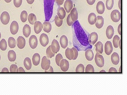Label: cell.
<instances>
[{
  "label": "cell",
  "mask_w": 127,
  "mask_h": 95,
  "mask_svg": "<svg viewBox=\"0 0 127 95\" xmlns=\"http://www.w3.org/2000/svg\"><path fill=\"white\" fill-rule=\"evenodd\" d=\"M73 44L78 51H85L92 49L93 46L89 42L90 34L86 32L78 21L75 22L72 25Z\"/></svg>",
  "instance_id": "6da1fadb"
},
{
  "label": "cell",
  "mask_w": 127,
  "mask_h": 95,
  "mask_svg": "<svg viewBox=\"0 0 127 95\" xmlns=\"http://www.w3.org/2000/svg\"><path fill=\"white\" fill-rule=\"evenodd\" d=\"M55 0H44L45 21L49 22L52 17Z\"/></svg>",
  "instance_id": "7a4b0ae2"
},
{
  "label": "cell",
  "mask_w": 127,
  "mask_h": 95,
  "mask_svg": "<svg viewBox=\"0 0 127 95\" xmlns=\"http://www.w3.org/2000/svg\"><path fill=\"white\" fill-rule=\"evenodd\" d=\"M95 62L97 65L101 68L104 66V57L101 55L97 53L95 57Z\"/></svg>",
  "instance_id": "3957f363"
},
{
  "label": "cell",
  "mask_w": 127,
  "mask_h": 95,
  "mask_svg": "<svg viewBox=\"0 0 127 95\" xmlns=\"http://www.w3.org/2000/svg\"><path fill=\"white\" fill-rule=\"evenodd\" d=\"M111 17L113 22L116 23L118 22L121 18V13L118 10H114L111 13Z\"/></svg>",
  "instance_id": "277c9868"
},
{
  "label": "cell",
  "mask_w": 127,
  "mask_h": 95,
  "mask_svg": "<svg viewBox=\"0 0 127 95\" xmlns=\"http://www.w3.org/2000/svg\"><path fill=\"white\" fill-rule=\"evenodd\" d=\"M50 61L49 59L46 56H44L42 58L41 67L43 70H47L50 68Z\"/></svg>",
  "instance_id": "5b68a950"
},
{
  "label": "cell",
  "mask_w": 127,
  "mask_h": 95,
  "mask_svg": "<svg viewBox=\"0 0 127 95\" xmlns=\"http://www.w3.org/2000/svg\"><path fill=\"white\" fill-rule=\"evenodd\" d=\"M0 20L3 24L4 25L7 24L9 22L10 20L9 13L6 11L3 12L1 15Z\"/></svg>",
  "instance_id": "8992f818"
},
{
  "label": "cell",
  "mask_w": 127,
  "mask_h": 95,
  "mask_svg": "<svg viewBox=\"0 0 127 95\" xmlns=\"http://www.w3.org/2000/svg\"><path fill=\"white\" fill-rule=\"evenodd\" d=\"M29 44L32 49L36 48L38 45V40L36 36L33 35L31 36L29 40Z\"/></svg>",
  "instance_id": "52a82bcc"
},
{
  "label": "cell",
  "mask_w": 127,
  "mask_h": 95,
  "mask_svg": "<svg viewBox=\"0 0 127 95\" xmlns=\"http://www.w3.org/2000/svg\"><path fill=\"white\" fill-rule=\"evenodd\" d=\"M60 66L63 72H66L68 70L69 67V62L66 59H62L60 63Z\"/></svg>",
  "instance_id": "ba28073f"
},
{
  "label": "cell",
  "mask_w": 127,
  "mask_h": 95,
  "mask_svg": "<svg viewBox=\"0 0 127 95\" xmlns=\"http://www.w3.org/2000/svg\"><path fill=\"white\" fill-rule=\"evenodd\" d=\"M40 42L41 45L44 47H45L48 44L49 39L47 35L45 33H42L39 38Z\"/></svg>",
  "instance_id": "9c48e42d"
},
{
  "label": "cell",
  "mask_w": 127,
  "mask_h": 95,
  "mask_svg": "<svg viewBox=\"0 0 127 95\" xmlns=\"http://www.w3.org/2000/svg\"><path fill=\"white\" fill-rule=\"evenodd\" d=\"M51 49L52 51L54 54L57 53L60 50V47L59 42L56 40L54 39L51 45Z\"/></svg>",
  "instance_id": "30bf717a"
},
{
  "label": "cell",
  "mask_w": 127,
  "mask_h": 95,
  "mask_svg": "<svg viewBox=\"0 0 127 95\" xmlns=\"http://www.w3.org/2000/svg\"><path fill=\"white\" fill-rule=\"evenodd\" d=\"M98 35L95 32L91 33L90 35L89 38V42L91 45H94L97 41Z\"/></svg>",
  "instance_id": "8fae6325"
},
{
  "label": "cell",
  "mask_w": 127,
  "mask_h": 95,
  "mask_svg": "<svg viewBox=\"0 0 127 95\" xmlns=\"http://www.w3.org/2000/svg\"><path fill=\"white\" fill-rule=\"evenodd\" d=\"M19 25L18 23L16 21H13L11 24L10 30L12 34L14 35L18 32L19 30Z\"/></svg>",
  "instance_id": "7c38bea8"
},
{
  "label": "cell",
  "mask_w": 127,
  "mask_h": 95,
  "mask_svg": "<svg viewBox=\"0 0 127 95\" xmlns=\"http://www.w3.org/2000/svg\"><path fill=\"white\" fill-rule=\"evenodd\" d=\"M105 52L108 55H109L112 52L113 48L112 43L110 41H107L105 44Z\"/></svg>",
  "instance_id": "4fadbf2b"
},
{
  "label": "cell",
  "mask_w": 127,
  "mask_h": 95,
  "mask_svg": "<svg viewBox=\"0 0 127 95\" xmlns=\"http://www.w3.org/2000/svg\"><path fill=\"white\" fill-rule=\"evenodd\" d=\"M64 7L66 12L69 13L73 7V1L71 0H66L64 3Z\"/></svg>",
  "instance_id": "5bb4252c"
},
{
  "label": "cell",
  "mask_w": 127,
  "mask_h": 95,
  "mask_svg": "<svg viewBox=\"0 0 127 95\" xmlns=\"http://www.w3.org/2000/svg\"><path fill=\"white\" fill-rule=\"evenodd\" d=\"M96 8L98 14H103L105 10L104 3L102 1H99L97 4Z\"/></svg>",
  "instance_id": "9a60e30c"
},
{
  "label": "cell",
  "mask_w": 127,
  "mask_h": 95,
  "mask_svg": "<svg viewBox=\"0 0 127 95\" xmlns=\"http://www.w3.org/2000/svg\"><path fill=\"white\" fill-rule=\"evenodd\" d=\"M17 45L18 48L23 49L25 47L26 43L25 39L22 36H19L17 39Z\"/></svg>",
  "instance_id": "2e32d148"
},
{
  "label": "cell",
  "mask_w": 127,
  "mask_h": 95,
  "mask_svg": "<svg viewBox=\"0 0 127 95\" xmlns=\"http://www.w3.org/2000/svg\"><path fill=\"white\" fill-rule=\"evenodd\" d=\"M114 30L113 27L111 25H109L107 28L106 31V36L108 39L112 38L114 34Z\"/></svg>",
  "instance_id": "e0dca14e"
},
{
  "label": "cell",
  "mask_w": 127,
  "mask_h": 95,
  "mask_svg": "<svg viewBox=\"0 0 127 95\" xmlns=\"http://www.w3.org/2000/svg\"><path fill=\"white\" fill-rule=\"evenodd\" d=\"M34 29L35 33L38 34L41 31L43 28V25L39 21H36L34 24Z\"/></svg>",
  "instance_id": "ac0fdd59"
},
{
  "label": "cell",
  "mask_w": 127,
  "mask_h": 95,
  "mask_svg": "<svg viewBox=\"0 0 127 95\" xmlns=\"http://www.w3.org/2000/svg\"><path fill=\"white\" fill-rule=\"evenodd\" d=\"M65 54L66 57L69 60H73L74 56V51L72 49L67 48L65 50Z\"/></svg>",
  "instance_id": "d6986e66"
},
{
  "label": "cell",
  "mask_w": 127,
  "mask_h": 95,
  "mask_svg": "<svg viewBox=\"0 0 127 95\" xmlns=\"http://www.w3.org/2000/svg\"><path fill=\"white\" fill-rule=\"evenodd\" d=\"M85 57L87 60L91 61L93 60L94 55L93 51L91 49H88L86 50Z\"/></svg>",
  "instance_id": "ffe728a7"
},
{
  "label": "cell",
  "mask_w": 127,
  "mask_h": 95,
  "mask_svg": "<svg viewBox=\"0 0 127 95\" xmlns=\"http://www.w3.org/2000/svg\"><path fill=\"white\" fill-rule=\"evenodd\" d=\"M97 21L95 23V25L98 29H100L104 24V20L102 16H98L97 18Z\"/></svg>",
  "instance_id": "44dd1931"
},
{
  "label": "cell",
  "mask_w": 127,
  "mask_h": 95,
  "mask_svg": "<svg viewBox=\"0 0 127 95\" xmlns=\"http://www.w3.org/2000/svg\"><path fill=\"white\" fill-rule=\"evenodd\" d=\"M60 43L62 47L64 49L66 48L68 45V41L66 36L63 35L60 39Z\"/></svg>",
  "instance_id": "7402d4cb"
},
{
  "label": "cell",
  "mask_w": 127,
  "mask_h": 95,
  "mask_svg": "<svg viewBox=\"0 0 127 95\" xmlns=\"http://www.w3.org/2000/svg\"><path fill=\"white\" fill-rule=\"evenodd\" d=\"M111 59L113 64L115 65H118L120 62V57L116 52H114L112 54L111 56Z\"/></svg>",
  "instance_id": "603a6c76"
},
{
  "label": "cell",
  "mask_w": 127,
  "mask_h": 95,
  "mask_svg": "<svg viewBox=\"0 0 127 95\" xmlns=\"http://www.w3.org/2000/svg\"><path fill=\"white\" fill-rule=\"evenodd\" d=\"M71 18L74 22L77 21L78 19V13L77 9L74 7L71 11L70 14Z\"/></svg>",
  "instance_id": "cb8c5ba5"
},
{
  "label": "cell",
  "mask_w": 127,
  "mask_h": 95,
  "mask_svg": "<svg viewBox=\"0 0 127 95\" xmlns=\"http://www.w3.org/2000/svg\"><path fill=\"white\" fill-rule=\"evenodd\" d=\"M97 19L96 15L94 13H91L89 15L88 22L90 24L94 25L96 23Z\"/></svg>",
  "instance_id": "d4e9b609"
},
{
  "label": "cell",
  "mask_w": 127,
  "mask_h": 95,
  "mask_svg": "<svg viewBox=\"0 0 127 95\" xmlns=\"http://www.w3.org/2000/svg\"><path fill=\"white\" fill-rule=\"evenodd\" d=\"M23 33L24 35L26 38H28L31 34V30L30 26L27 24L24 26L23 29Z\"/></svg>",
  "instance_id": "484cf974"
},
{
  "label": "cell",
  "mask_w": 127,
  "mask_h": 95,
  "mask_svg": "<svg viewBox=\"0 0 127 95\" xmlns=\"http://www.w3.org/2000/svg\"><path fill=\"white\" fill-rule=\"evenodd\" d=\"M43 29L44 31L47 33L50 32L52 28L51 23L49 22H45L43 24Z\"/></svg>",
  "instance_id": "4316f807"
},
{
  "label": "cell",
  "mask_w": 127,
  "mask_h": 95,
  "mask_svg": "<svg viewBox=\"0 0 127 95\" xmlns=\"http://www.w3.org/2000/svg\"><path fill=\"white\" fill-rule=\"evenodd\" d=\"M57 14L60 19L62 20L64 19L66 15L65 11L64 8H59L58 10Z\"/></svg>",
  "instance_id": "83f0119b"
},
{
  "label": "cell",
  "mask_w": 127,
  "mask_h": 95,
  "mask_svg": "<svg viewBox=\"0 0 127 95\" xmlns=\"http://www.w3.org/2000/svg\"><path fill=\"white\" fill-rule=\"evenodd\" d=\"M32 60L33 64L35 66H38L40 61V55L38 53H35L33 55Z\"/></svg>",
  "instance_id": "f1b7e54d"
},
{
  "label": "cell",
  "mask_w": 127,
  "mask_h": 95,
  "mask_svg": "<svg viewBox=\"0 0 127 95\" xmlns=\"http://www.w3.org/2000/svg\"><path fill=\"white\" fill-rule=\"evenodd\" d=\"M8 57L10 61H14L16 58V55L15 51L13 50H9L8 53Z\"/></svg>",
  "instance_id": "f546056e"
},
{
  "label": "cell",
  "mask_w": 127,
  "mask_h": 95,
  "mask_svg": "<svg viewBox=\"0 0 127 95\" xmlns=\"http://www.w3.org/2000/svg\"><path fill=\"white\" fill-rule=\"evenodd\" d=\"M95 46L96 47V50L97 53L99 54H101L103 52V44L100 41L98 42Z\"/></svg>",
  "instance_id": "4dcf8cb0"
},
{
  "label": "cell",
  "mask_w": 127,
  "mask_h": 95,
  "mask_svg": "<svg viewBox=\"0 0 127 95\" xmlns=\"http://www.w3.org/2000/svg\"><path fill=\"white\" fill-rule=\"evenodd\" d=\"M24 65L27 70H29L31 69L32 65L31 61L30 58L26 57L25 58L24 61Z\"/></svg>",
  "instance_id": "1f68e13d"
},
{
  "label": "cell",
  "mask_w": 127,
  "mask_h": 95,
  "mask_svg": "<svg viewBox=\"0 0 127 95\" xmlns=\"http://www.w3.org/2000/svg\"><path fill=\"white\" fill-rule=\"evenodd\" d=\"M28 21L31 24H34L37 21V18L35 15L33 13L30 14L28 17Z\"/></svg>",
  "instance_id": "d6a6232c"
},
{
  "label": "cell",
  "mask_w": 127,
  "mask_h": 95,
  "mask_svg": "<svg viewBox=\"0 0 127 95\" xmlns=\"http://www.w3.org/2000/svg\"><path fill=\"white\" fill-rule=\"evenodd\" d=\"M8 43L9 47L11 48H13L16 47V42L15 39L13 37H10L8 40Z\"/></svg>",
  "instance_id": "836d02e7"
},
{
  "label": "cell",
  "mask_w": 127,
  "mask_h": 95,
  "mask_svg": "<svg viewBox=\"0 0 127 95\" xmlns=\"http://www.w3.org/2000/svg\"><path fill=\"white\" fill-rule=\"evenodd\" d=\"M28 16V14L26 11L24 10L22 12L20 17L21 21L22 22L25 23L27 21Z\"/></svg>",
  "instance_id": "e575fe53"
},
{
  "label": "cell",
  "mask_w": 127,
  "mask_h": 95,
  "mask_svg": "<svg viewBox=\"0 0 127 95\" xmlns=\"http://www.w3.org/2000/svg\"><path fill=\"white\" fill-rule=\"evenodd\" d=\"M7 48V42L5 39H3L0 42V49L2 51H5L6 50Z\"/></svg>",
  "instance_id": "d590c367"
},
{
  "label": "cell",
  "mask_w": 127,
  "mask_h": 95,
  "mask_svg": "<svg viewBox=\"0 0 127 95\" xmlns=\"http://www.w3.org/2000/svg\"><path fill=\"white\" fill-rule=\"evenodd\" d=\"M120 40V38L117 35H115L113 40L114 46L115 48H118L119 47V43Z\"/></svg>",
  "instance_id": "8d00e7d4"
},
{
  "label": "cell",
  "mask_w": 127,
  "mask_h": 95,
  "mask_svg": "<svg viewBox=\"0 0 127 95\" xmlns=\"http://www.w3.org/2000/svg\"><path fill=\"white\" fill-rule=\"evenodd\" d=\"M114 4V0H106V6L107 9H112Z\"/></svg>",
  "instance_id": "74e56055"
},
{
  "label": "cell",
  "mask_w": 127,
  "mask_h": 95,
  "mask_svg": "<svg viewBox=\"0 0 127 95\" xmlns=\"http://www.w3.org/2000/svg\"><path fill=\"white\" fill-rule=\"evenodd\" d=\"M46 53L47 57L49 58H51L54 56L55 54L51 50V46H49L47 48Z\"/></svg>",
  "instance_id": "f35d334b"
},
{
  "label": "cell",
  "mask_w": 127,
  "mask_h": 95,
  "mask_svg": "<svg viewBox=\"0 0 127 95\" xmlns=\"http://www.w3.org/2000/svg\"><path fill=\"white\" fill-rule=\"evenodd\" d=\"M55 22L56 25L58 27L61 26L63 24V20L60 19L57 15L56 16L55 18Z\"/></svg>",
  "instance_id": "ab89813d"
},
{
  "label": "cell",
  "mask_w": 127,
  "mask_h": 95,
  "mask_svg": "<svg viewBox=\"0 0 127 95\" xmlns=\"http://www.w3.org/2000/svg\"><path fill=\"white\" fill-rule=\"evenodd\" d=\"M85 67L82 64H80L77 67L75 72H84Z\"/></svg>",
  "instance_id": "60d3db41"
},
{
  "label": "cell",
  "mask_w": 127,
  "mask_h": 95,
  "mask_svg": "<svg viewBox=\"0 0 127 95\" xmlns=\"http://www.w3.org/2000/svg\"><path fill=\"white\" fill-rule=\"evenodd\" d=\"M95 72L93 66L91 64L87 65L86 68L85 72Z\"/></svg>",
  "instance_id": "b9f144b4"
},
{
  "label": "cell",
  "mask_w": 127,
  "mask_h": 95,
  "mask_svg": "<svg viewBox=\"0 0 127 95\" xmlns=\"http://www.w3.org/2000/svg\"><path fill=\"white\" fill-rule=\"evenodd\" d=\"M10 71L11 72H19V69L17 66L15 64L11 65L10 67Z\"/></svg>",
  "instance_id": "7bdbcfd3"
},
{
  "label": "cell",
  "mask_w": 127,
  "mask_h": 95,
  "mask_svg": "<svg viewBox=\"0 0 127 95\" xmlns=\"http://www.w3.org/2000/svg\"><path fill=\"white\" fill-rule=\"evenodd\" d=\"M63 57L61 54L60 53L58 54L56 57L55 61L57 65L59 66H60V63L62 59H63Z\"/></svg>",
  "instance_id": "ee69618b"
},
{
  "label": "cell",
  "mask_w": 127,
  "mask_h": 95,
  "mask_svg": "<svg viewBox=\"0 0 127 95\" xmlns=\"http://www.w3.org/2000/svg\"><path fill=\"white\" fill-rule=\"evenodd\" d=\"M66 22L67 25L70 26H72L74 22L71 19L70 14H69L68 16H67L66 19Z\"/></svg>",
  "instance_id": "f6af8a7d"
},
{
  "label": "cell",
  "mask_w": 127,
  "mask_h": 95,
  "mask_svg": "<svg viewBox=\"0 0 127 95\" xmlns=\"http://www.w3.org/2000/svg\"><path fill=\"white\" fill-rule=\"evenodd\" d=\"M22 0H14V3L15 7H19L21 6Z\"/></svg>",
  "instance_id": "bcb514c9"
},
{
  "label": "cell",
  "mask_w": 127,
  "mask_h": 95,
  "mask_svg": "<svg viewBox=\"0 0 127 95\" xmlns=\"http://www.w3.org/2000/svg\"><path fill=\"white\" fill-rule=\"evenodd\" d=\"M72 49L74 51V56L73 60H75L77 58L78 55V51L77 49L75 47H73Z\"/></svg>",
  "instance_id": "7dc6e473"
},
{
  "label": "cell",
  "mask_w": 127,
  "mask_h": 95,
  "mask_svg": "<svg viewBox=\"0 0 127 95\" xmlns=\"http://www.w3.org/2000/svg\"><path fill=\"white\" fill-rule=\"evenodd\" d=\"M87 2L89 5H92L95 2L96 0H86Z\"/></svg>",
  "instance_id": "c3c4849f"
},
{
  "label": "cell",
  "mask_w": 127,
  "mask_h": 95,
  "mask_svg": "<svg viewBox=\"0 0 127 95\" xmlns=\"http://www.w3.org/2000/svg\"><path fill=\"white\" fill-rule=\"evenodd\" d=\"M109 72H117V71L116 68L114 67H111L109 70Z\"/></svg>",
  "instance_id": "681fc988"
},
{
  "label": "cell",
  "mask_w": 127,
  "mask_h": 95,
  "mask_svg": "<svg viewBox=\"0 0 127 95\" xmlns=\"http://www.w3.org/2000/svg\"><path fill=\"white\" fill-rule=\"evenodd\" d=\"M56 1L58 5H61L64 2V0H56Z\"/></svg>",
  "instance_id": "f907efd6"
},
{
  "label": "cell",
  "mask_w": 127,
  "mask_h": 95,
  "mask_svg": "<svg viewBox=\"0 0 127 95\" xmlns=\"http://www.w3.org/2000/svg\"><path fill=\"white\" fill-rule=\"evenodd\" d=\"M50 68L47 70H45V72H54V71L53 67L51 66H50Z\"/></svg>",
  "instance_id": "816d5d0a"
},
{
  "label": "cell",
  "mask_w": 127,
  "mask_h": 95,
  "mask_svg": "<svg viewBox=\"0 0 127 95\" xmlns=\"http://www.w3.org/2000/svg\"><path fill=\"white\" fill-rule=\"evenodd\" d=\"M118 33L120 35H121V24H120L118 28Z\"/></svg>",
  "instance_id": "f5cc1de1"
},
{
  "label": "cell",
  "mask_w": 127,
  "mask_h": 95,
  "mask_svg": "<svg viewBox=\"0 0 127 95\" xmlns=\"http://www.w3.org/2000/svg\"><path fill=\"white\" fill-rule=\"evenodd\" d=\"M2 72H9V71L5 67V68H3L2 70L1 71Z\"/></svg>",
  "instance_id": "db71d44e"
},
{
  "label": "cell",
  "mask_w": 127,
  "mask_h": 95,
  "mask_svg": "<svg viewBox=\"0 0 127 95\" xmlns=\"http://www.w3.org/2000/svg\"><path fill=\"white\" fill-rule=\"evenodd\" d=\"M19 72H25V71L22 67H20L19 69Z\"/></svg>",
  "instance_id": "11a10c76"
},
{
  "label": "cell",
  "mask_w": 127,
  "mask_h": 95,
  "mask_svg": "<svg viewBox=\"0 0 127 95\" xmlns=\"http://www.w3.org/2000/svg\"><path fill=\"white\" fill-rule=\"evenodd\" d=\"M27 2L30 4H32L34 2V0H26Z\"/></svg>",
  "instance_id": "9f6ffc18"
},
{
  "label": "cell",
  "mask_w": 127,
  "mask_h": 95,
  "mask_svg": "<svg viewBox=\"0 0 127 95\" xmlns=\"http://www.w3.org/2000/svg\"><path fill=\"white\" fill-rule=\"evenodd\" d=\"M118 6L119 8L121 10V0H119L118 2Z\"/></svg>",
  "instance_id": "6f0895ef"
},
{
  "label": "cell",
  "mask_w": 127,
  "mask_h": 95,
  "mask_svg": "<svg viewBox=\"0 0 127 95\" xmlns=\"http://www.w3.org/2000/svg\"><path fill=\"white\" fill-rule=\"evenodd\" d=\"M121 39L120 40V41H119V46L120 47V48L121 49Z\"/></svg>",
  "instance_id": "680465c9"
},
{
  "label": "cell",
  "mask_w": 127,
  "mask_h": 95,
  "mask_svg": "<svg viewBox=\"0 0 127 95\" xmlns=\"http://www.w3.org/2000/svg\"><path fill=\"white\" fill-rule=\"evenodd\" d=\"M12 0H4V1L7 3H10Z\"/></svg>",
  "instance_id": "91938a15"
},
{
  "label": "cell",
  "mask_w": 127,
  "mask_h": 95,
  "mask_svg": "<svg viewBox=\"0 0 127 95\" xmlns=\"http://www.w3.org/2000/svg\"><path fill=\"white\" fill-rule=\"evenodd\" d=\"M100 72H106L104 70H102L101 71H100Z\"/></svg>",
  "instance_id": "94428289"
},
{
  "label": "cell",
  "mask_w": 127,
  "mask_h": 95,
  "mask_svg": "<svg viewBox=\"0 0 127 95\" xmlns=\"http://www.w3.org/2000/svg\"><path fill=\"white\" fill-rule=\"evenodd\" d=\"M119 72H121V66L120 67V69H119Z\"/></svg>",
  "instance_id": "6125c7cd"
},
{
  "label": "cell",
  "mask_w": 127,
  "mask_h": 95,
  "mask_svg": "<svg viewBox=\"0 0 127 95\" xmlns=\"http://www.w3.org/2000/svg\"><path fill=\"white\" fill-rule=\"evenodd\" d=\"M1 35L0 32V39L1 38Z\"/></svg>",
  "instance_id": "be15d7a7"
},
{
  "label": "cell",
  "mask_w": 127,
  "mask_h": 95,
  "mask_svg": "<svg viewBox=\"0 0 127 95\" xmlns=\"http://www.w3.org/2000/svg\"><path fill=\"white\" fill-rule=\"evenodd\" d=\"M1 59V56H0V61Z\"/></svg>",
  "instance_id": "e7e4bbea"
},
{
  "label": "cell",
  "mask_w": 127,
  "mask_h": 95,
  "mask_svg": "<svg viewBox=\"0 0 127 95\" xmlns=\"http://www.w3.org/2000/svg\"></svg>",
  "instance_id": "03108f58"
},
{
  "label": "cell",
  "mask_w": 127,
  "mask_h": 95,
  "mask_svg": "<svg viewBox=\"0 0 127 95\" xmlns=\"http://www.w3.org/2000/svg\"></svg>",
  "instance_id": "003e7915"
}]
</instances>
